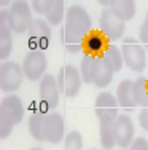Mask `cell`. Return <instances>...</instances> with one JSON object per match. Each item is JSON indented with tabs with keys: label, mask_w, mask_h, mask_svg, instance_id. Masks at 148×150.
Listing matches in <instances>:
<instances>
[{
	"label": "cell",
	"mask_w": 148,
	"mask_h": 150,
	"mask_svg": "<svg viewBox=\"0 0 148 150\" xmlns=\"http://www.w3.org/2000/svg\"><path fill=\"white\" fill-rule=\"evenodd\" d=\"M93 30V19L86 8L81 5H72L65 13L64 26L61 29V43L69 53H80L83 40Z\"/></svg>",
	"instance_id": "1"
},
{
	"label": "cell",
	"mask_w": 148,
	"mask_h": 150,
	"mask_svg": "<svg viewBox=\"0 0 148 150\" xmlns=\"http://www.w3.org/2000/svg\"><path fill=\"white\" fill-rule=\"evenodd\" d=\"M24 118V105L19 96L6 94L0 102V139H6L11 134L15 125Z\"/></svg>",
	"instance_id": "2"
},
{
	"label": "cell",
	"mask_w": 148,
	"mask_h": 150,
	"mask_svg": "<svg viewBox=\"0 0 148 150\" xmlns=\"http://www.w3.org/2000/svg\"><path fill=\"white\" fill-rule=\"evenodd\" d=\"M121 53L124 64L132 72H143L147 69V53L145 46L134 37H124L121 43Z\"/></svg>",
	"instance_id": "3"
},
{
	"label": "cell",
	"mask_w": 148,
	"mask_h": 150,
	"mask_svg": "<svg viewBox=\"0 0 148 150\" xmlns=\"http://www.w3.org/2000/svg\"><path fill=\"white\" fill-rule=\"evenodd\" d=\"M32 5L27 0H15L8 8V19L11 24V29L16 34L29 32L34 23L32 18Z\"/></svg>",
	"instance_id": "4"
},
{
	"label": "cell",
	"mask_w": 148,
	"mask_h": 150,
	"mask_svg": "<svg viewBox=\"0 0 148 150\" xmlns=\"http://www.w3.org/2000/svg\"><path fill=\"white\" fill-rule=\"evenodd\" d=\"M56 80H58L61 94H64L65 98H75L80 93V88L83 83L80 69L73 64H67V66L61 67Z\"/></svg>",
	"instance_id": "5"
},
{
	"label": "cell",
	"mask_w": 148,
	"mask_h": 150,
	"mask_svg": "<svg viewBox=\"0 0 148 150\" xmlns=\"http://www.w3.org/2000/svg\"><path fill=\"white\" fill-rule=\"evenodd\" d=\"M22 70L24 75H26L27 80L30 81H38L45 77V72H46V67H48V59L45 51L41 50H30L26 56H24L22 61Z\"/></svg>",
	"instance_id": "6"
},
{
	"label": "cell",
	"mask_w": 148,
	"mask_h": 150,
	"mask_svg": "<svg viewBox=\"0 0 148 150\" xmlns=\"http://www.w3.org/2000/svg\"><path fill=\"white\" fill-rule=\"evenodd\" d=\"M26 78L22 66L16 61H6L0 66V90L3 93H15Z\"/></svg>",
	"instance_id": "7"
},
{
	"label": "cell",
	"mask_w": 148,
	"mask_h": 150,
	"mask_svg": "<svg viewBox=\"0 0 148 150\" xmlns=\"http://www.w3.org/2000/svg\"><path fill=\"white\" fill-rule=\"evenodd\" d=\"M118 99L110 91H102L96 98L94 110L99 118V123H113L118 118Z\"/></svg>",
	"instance_id": "8"
},
{
	"label": "cell",
	"mask_w": 148,
	"mask_h": 150,
	"mask_svg": "<svg viewBox=\"0 0 148 150\" xmlns=\"http://www.w3.org/2000/svg\"><path fill=\"white\" fill-rule=\"evenodd\" d=\"M99 24H100V32L108 38V40H113V42L121 40V37L124 35L126 21H123L121 18H118L110 8H105L104 11H102Z\"/></svg>",
	"instance_id": "9"
},
{
	"label": "cell",
	"mask_w": 148,
	"mask_h": 150,
	"mask_svg": "<svg viewBox=\"0 0 148 150\" xmlns=\"http://www.w3.org/2000/svg\"><path fill=\"white\" fill-rule=\"evenodd\" d=\"M43 136L45 141L49 144H59L65 137V123L61 113H46L43 125Z\"/></svg>",
	"instance_id": "10"
},
{
	"label": "cell",
	"mask_w": 148,
	"mask_h": 150,
	"mask_svg": "<svg viewBox=\"0 0 148 150\" xmlns=\"http://www.w3.org/2000/svg\"><path fill=\"white\" fill-rule=\"evenodd\" d=\"M115 75V69L110 64V61L105 58L104 54L94 56L93 62V85L96 88H107L112 83Z\"/></svg>",
	"instance_id": "11"
},
{
	"label": "cell",
	"mask_w": 148,
	"mask_h": 150,
	"mask_svg": "<svg viewBox=\"0 0 148 150\" xmlns=\"http://www.w3.org/2000/svg\"><path fill=\"white\" fill-rule=\"evenodd\" d=\"M113 129H115V139H116V145L121 149H129L134 141V123L131 120V117L121 113L118 115V118L113 123Z\"/></svg>",
	"instance_id": "12"
},
{
	"label": "cell",
	"mask_w": 148,
	"mask_h": 150,
	"mask_svg": "<svg viewBox=\"0 0 148 150\" xmlns=\"http://www.w3.org/2000/svg\"><path fill=\"white\" fill-rule=\"evenodd\" d=\"M38 94H40V101L43 102L49 109H54L59 104V85L54 75H45L40 80L38 85Z\"/></svg>",
	"instance_id": "13"
},
{
	"label": "cell",
	"mask_w": 148,
	"mask_h": 150,
	"mask_svg": "<svg viewBox=\"0 0 148 150\" xmlns=\"http://www.w3.org/2000/svg\"><path fill=\"white\" fill-rule=\"evenodd\" d=\"M29 42L35 45H46L51 38V24L43 18H35L29 29Z\"/></svg>",
	"instance_id": "14"
},
{
	"label": "cell",
	"mask_w": 148,
	"mask_h": 150,
	"mask_svg": "<svg viewBox=\"0 0 148 150\" xmlns=\"http://www.w3.org/2000/svg\"><path fill=\"white\" fill-rule=\"evenodd\" d=\"M107 40L108 38L102 34L100 30H91L83 40V51L91 56H100L104 54L107 48Z\"/></svg>",
	"instance_id": "15"
},
{
	"label": "cell",
	"mask_w": 148,
	"mask_h": 150,
	"mask_svg": "<svg viewBox=\"0 0 148 150\" xmlns=\"http://www.w3.org/2000/svg\"><path fill=\"white\" fill-rule=\"evenodd\" d=\"M116 99L121 109L124 110H132L135 107V101H134V94H132V80L126 78L116 88Z\"/></svg>",
	"instance_id": "16"
},
{
	"label": "cell",
	"mask_w": 148,
	"mask_h": 150,
	"mask_svg": "<svg viewBox=\"0 0 148 150\" xmlns=\"http://www.w3.org/2000/svg\"><path fill=\"white\" fill-rule=\"evenodd\" d=\"M108 8L123 21H131L135 16V0H112Z\"/></svg>",
	"instance_id": "17"
},
{
	"label": "cell",
	"mask_w": 148,
	"mask_h": 150,
	"mask_svg": "<svg viewBox=\"0 0 148 150\" xmlns=\"http://www.w3.org/2000/svg\"><path fill=\"white\" fill-rule=\"evenodd\" d=\"M45 115H46L45 112H40V110H37V112H34L32 115H30L29 123H27L30 136H32L35 141H38V142H43V141H45V136H43Z\"/></svg>",
	"instance_id": "18"
},
{
	"label": "cell",
	"mask_w": 148,
	"mask_h": 150,
	"mask_svg": "<svg viewBox=\"0 0 148 150\" xmlns=\"http://www.w3.org/2000/svg\"><path fill=\"white\" fill-rule=\"evenodd\" d=\"M132 94L137 105H140L142 109L148 107V86L145 77H139L132 81Z\"/></svg>",
	"instance_id": "19"
},
{
	"label": "cell",
	"mask_w": 148,
	"mask_h": 150,
	"mask_svg": "<svg viewBox=\"0 0 148 150\" xmlns=\"http://www.w3.org/2000/svg\"><path fill=\"white\" fill-rule=\"evenodd\" d=\"M65 2L64 0H54L49 6L48 13L45 15V19L48 21L51 26H59L62 21L65 19Z\"/></svg>",
	"instance_id": "20"
},
{
	"label": "cell",
	"mask_w": 148,
	"mask_h": 150,
	"mask_svg": "<svg viewBox=\"0 0 148 150\" xmlns=\"http://www.w3.org/2000/svg\"><path fill=\"white\" fill-rule=\"evenodd\" d=\"M113 123H115V121H113ZM113 123H100V128H99L100 144H102V147H104L105 150H112L116 145Z\"/></svg>",
	"instance_id": "21"
},
{
	"label": "cell",
	"mask_w": 148,
	"mask_h": 150,
	"mask_svg": "<svg viewBox=\"0 0 148 150\" xmlns=\"http://www.w3.org/2000/svg\"><path fill=\"white\" fill-rule=\"evenodd\" d=\"M104 56L110 61V64L113 66L115 72H119L121 70V67L124 66V59H123V53L121 50L118 48V46L115 45H108L107 48H105L104 51Z\"/></svg>",
	"instance_id": "22"
},
{
	"label": "cell",
	"mask_w": 148,
	"mask_h": 150,
	"mask_svg": "<svg viewBox=\"0 0 148 150\" xmlns=\"http://www.w3.org/2000/svg\"><path fill=\"white\" fill-rule=\"evenodd\" d=\"M93 62H94V56L84 53L78 69H80V74H81L83 83H86V85L93 83Z\"/></svg>",
	"instance_id": "23"
},
{
	"label": "cell",
	"mask_w": 148,
	"mask_h": 150,
	"mask_svg": "<svg viewBox=\"0 0 148 150\" xmlns=\"http://www.w3.org/2000/svg\"><path fill=\"white\" fill-rule=\"evenodd\" d=\"M83 149V136L78 131H70L64 137V150H81Z\"/></svg>",
	"instance_id": "24"
},
{
	"label": "cell",
	"mask_w": 148,
	"mask_h": 150,
	"mask_svg": "<svg viewBox=\"0 0 148 150\" xmlns=\"http://www.w3.org/2000/svg\"><path fill=\"white\" fill-rule=\"evenodd\" d=\"M54 0H32V10L38 15H46Z\"/></svg>",
	"instance_id": "25"
},
{
	"label": "cell",
	"mask_w": 148,
	"mask_h": 150,
	"mask_svg": "<svg viewBox=\"0 0 148 150\" xmlns=\"http://www.w3.org/2000/svg\"><path fill=\"white\" fill-rule=\"evenodd\" d=\"M139 38H140V43L148 50V13L145 16L143 24L140 26V29H139Z\"/></svg>",
	"instance_id": "26"
},
{
	"label": "cell",
	"mask_w": 148,
	"mask_h": 150,
	"mask_svg": "<svg viewBox=\"0 0 148 150\" xmlns=\"http://www.w3.org/2000/svg\"><path fill=\"white\" fill-rule=\"evenodd\" d=\"M129 150H148V141L145 137H137L132 141Z\"/></svg>",
	"instance_id": "27"
},
{
	"label": "cell",
	"mask_w": 148,
	"mask_h": 150,
	"mask_svg": "<svg viewBox=\"0 0 148 150\" xmlns=\"http://www.w3.org/2000/svg\"><path fill=\"white\" fill-rule=\"evenodd\" d=\"M139 123L143 131H148V107H143L142 112L139 113Z\"/></svg>",
	"instance_id": "28"
},
{
	"label": "cell",
	"mask_w": 148,
	"mask_h": 150,
	"mask_svg": "<svg viewBox=\"0 0 148 150\" xmlns=\"http://www.w3.org/2000/svg\"><path fill=\"white\" fill-rule=\"evenodd\" d=\"M13 2H15V0H0V6H2V8H6V6H10Z\"/></svg>",
	"instance_id": "29"
},
{
	"label": "cell",
	"mask_w": 148,
	"mask_h": 150,
	"mask_svg": "<svg viewBox=\"0 0 148 150\" xmlns=\"http://www.w3.org/2000/svg\"><path fill=\"white\" fill-rule=\"evenodd\" d=\"M97 2L100 3V5H104V6H107V8H108V6H110V2H112V0H97Z\"/></svg>",
	"instance_id": "30"
},
{
	"label": "cell",
	"mask_w": 148,
	"mask_h": 150,
	"mask_svg": "<svg viewBox=\"0 0 148 150\" xmlns=\"http://www.w3.org/2000/svg\"><path fill=\"white\" fill-rule=\"evenodd\" d=\"M30 150H43V149H40V147H34V149H30Z\"/></svg>",
	"instance_id": "31"
},
{
	"label": "cell",
	"mask_w": 148,
	"mask_h": 150,
	"mask_svg": "<svg viewBox=\"0 0 148 150\" xmlns=\"http://www.w3.org/2000/svg\"><path fill=\"white\" fill-rule=\"evenodd\" d=\"M147 86H148V78H147Z\"/></svg>",
	"instance_id": "32"
},
{
	"label": "cell",
	"mask_w": 148,
	"mask_h": 150,
	"mask_svg": "<svg viewBox=\"0 0 148 150\" xmlns=\"http://www.w3.org/2000/svg\"><path fill=\"white\" fill-rule=\"evenodd\" d=\"M123 150H129V149H123Z\"/></svg>",
	"instance_id": "33"
},
{
	"label": "cell",
	"mask_w": 148,
	"mask_h": 150,
	"mask_svg": "<svg viewBox=\"0 0 148 150\" xmlns=\"http://www.w3.org/2000/svg\"><path fill=\"white\" fill-rule=\"evenodd\" d=\"M93 150H96V149H93Z\"/></svg>",
	"instance_id": "34"
}]
</instances>
